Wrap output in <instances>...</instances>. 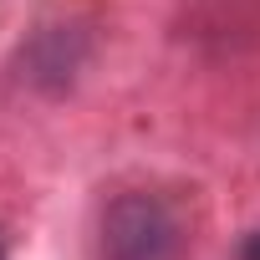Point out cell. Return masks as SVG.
<instances>
[{"instance_id":"obj_1","label":"cell","mask_w":260,"mask_h":260,"mask_svg":"<svg viewBox=\"0 0 260 260\" xmlns=\"http://www.w3.org/2000/svg\"><path fill=\"white\" fill-rule=\"evenodd\" d=\"M97 260H189V224L164 194L127 189L102 209Z\"/></svg>"},{"instance_id":"obj_2","label":"cell","mask_w":260,"mask_h":260,"mask_svg":"<svg viewBox=\"0 0 260 260\" xmlns=\"http://www.w3.org/2000/svg\"><path fill=\"white\" fill-rule=\"evenodd\" d=\"M235 260H260V230H250V235L240 240V250H235Z\"/></svg>"},{"instance_id":"obj_3","label":"cell","mask_w":260,"mask_h":260,"mask_svg":"<svg viewBox=\"0 0 260 260\" xmlns=\"http://www.w3.org/2000/svg\"><path fill=\"white\" fill-rule=\"evenodd\" d=\"M0 260H6V245H0Z\"/></svg>"}]
</instances>
